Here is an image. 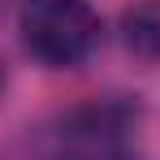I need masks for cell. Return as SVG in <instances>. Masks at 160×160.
I'll use <instances>...</instances> for the list:
<instances>
[{"label":"cell","instance_id":"6da1fadb","mask_svg":"<svg viewBox=\"0 0 160 160\" xmlns=\"http://www.w3.org/2000/svg\"><path fill=\"white\" fill-rule=\"evenodd\" d=\"M138 108L126 100H91L56 112L30 138L35 160H134Z\"/></svg>","mask_w":160,"mask_h":160},{"label":"cell","instance_id":"7a4b0ae2","mask_svg":"<svg viewBox=\"0 0 160 160\" xmlns=\"http://www.w3.org/2000/svg\"><path fill=\"white\" fill-rule=\"evenodd\" d=\"M18 26L26 52L52 69L82 65L100 43V13L87 0H22Z\"/></svg>","mask_w":160,"mask_h":160},{"label":"cell","instance_id":"3957f363","mask_svg":"<svg viewBox=\"0 0 160 160\" xmlns=\"http://www.w3.org/2000/svg\"><path fill=\"white\" fill-rule=\"evenodd\" d=\"M126 48L147 65H160V0H143L126 13Z\"/></svg>","mask_w":160,"mask_h":160},{"label":"cell","instance_id":"277c9868","mask_svg":"<svg viewBox=\"0 0 160 160\" xmlns=\"http://www.w3.org/2000/svg\"><path fill=\"white\" fill-rule=\"evenodd\" d=\"M4 82H9V74H4V61H0V91H4Z\"/></svg>","mask_w":160,"mask_h":160}]
</instances>
